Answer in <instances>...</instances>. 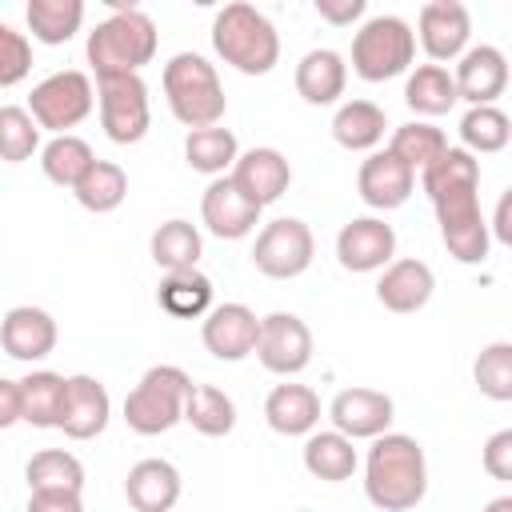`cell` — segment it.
<instances>
[{"instance_id": "f1b7e54d", "label": "cell", "mask_w": 512, "mask_h": 512, "mask_svg": "<svg viewBox=\"0 0 512 512\" xmlns=\"http://www.w3.org/2000/svg\"><path fill=\"white\" fill-rule=\"evenodd\" d=\"M236 156H240V144H236V132L232 128L212 124V128H192L184 136V160H188V168L192 172H204L212 180L224 176V172H232Z\"/></svg>"}, {"instance_id": "bcb514c9", "label": "cell", "mask_w": 512, "mask_h": 512, "mask_svg": "<svg viewBox=\"0 0 512 512\" xmlns=\"http://www.w3.org/2000/svg\"><path fill=\"white\" fill-rule=\"evenodd\" d=\"M20 424V380L0 376V432Z\"/></svg>"}, {"instance_id": "1f68e13d", "label": "cell", "mask_w": 512, "mask_h": 512, "mask_svg": "<svg viewBox=\"0 0 512 512\" xmlns=\"http://www.w3.org/2000/svg\"><path fill=\"white\" fill-rule=\"evenodd\" d=\"M156 300L168 316H180V320H192V316H204L212 308V280L200 272V268H184V272H164L160 288H156Z\"/></svg>"}, {"instance_id": "4fadbf2b", "label": "cell", "mask_w": 512, "mask_h": 512, "mask_svg": "<svg viewBox=\"0 0 512 512\" xmlns=\"http://www.w3.org/2000/svg\"><path fill=\"white\" fill-rule=\"evenodd\" d=\"M396 256V232L380 216H356L336 232V260L344 272H380Z\"/></svg>"}, {"instance_id": "c3c4849f", "label": "cell", "mask_w": 512, "mask_h": 512, "mask_svg": "<svg viewBox=\"0 0 512 512\" xmlns=\"http://www.w3.org/2000/svg\"><path fill=\"white\" fill-rule=\"evenodd\" d=\"M484 512H512V496H496V500H488Z\"/></svg>"}, {"instance_id": "f35d334b", "label": "cell", "mask_w": 512, "mask_h": 512, "mask_svg": "<svg viewBox=\"0 0 512 512\" xmlns=\"http://www.w3.org/2000/svg\"><path fill=\"white\" fill-rule=\"evenodd\" d=\"M444 148H448V136H444L436 124H428V120H408V124H400V128L392 132V140H388V152H392L396 160H404L412 172H424Z\"/></svg>"}, {"instance_id": "d6a6232c", "label": "cell", "mask_w": 512, "mask_h": 512, "mask_svg": "<svg viewBox=\"0 0 512 512\" xmlns=\"http://www.w3.org/2000/svg\"><path fill=\"white\" fill-rule=\"evenodd\" d=\"M184 420L192 424V432L216 440V436H228L236 428V404L216 384H192L184 396Z\"/></svg>"}, {"instance_id": "6da1fadb", "label": "cell", "mask_w": 512, "mask_h": 512, "mask_svg": "<svg viewBox=\"0 0 512 512\" xmlns=\"http://www.w3.org/2000/svg\"><path fill=\"white\" fill-rule=\"evenodd\" d=\"M420 188L428 192L440 224V240L452 260L460 264H480L492 248L488 220L480 212V160L464 148H444L424 172Z\"/></svg>"}, {"instance_id": "30bf717a", "label": "cell", "mask_w": 512, "mask_h": 512, "mask_svg": "<svg viewBox=\"0 0 512 512\" xmlns=\"http://www.w3.org/2000/svg\"><path fill=\"white\" fill-rule=\"evenodd\" d=\"M312 256H316L312 228L304 220H296V216H280V220L264 224L256 232V244H252V264L268 280H296V276H304L312 268Z\"/></svg>"}, {"instance_id": "e0dca14e", "label": "cell", "mask_w": 512, "mask_h": 512, "mask_svg": "<svg viewBox=\"0 0 512 512\" xmlns=\"http://www.w3.org/2000/svg\"><path fill=\"white\" fill-rule=\"evenodd\" d=\"M112 420V396L108 388L88 376V372H76L68 376V392H64V412H60V432L68 440H96Z\"/></svg>"}, {"instance_id": "5b68a950", "label": "cell", "mask_w": 512, "mask_h": 512, "mask_svg": "<svg viewBox=\"0 0 512 512\" xmlns=\"http://www.w3.org/2000/svg\"><path fill=\"white\" fill-rule=\"evenodd\" d=\"M164 96L172 116L192 132V128H212L224 120L228 96L216 76V64H208L200 52H176L164 64Z\"/></svg>"}, {"instance_id": "7402d4cb", "label": "cell", "mask_w": 512, "mask_h": 512, "mask_svg": "<svg viewBox=\"0 0 512 512\" xmlns=\"http://www.w3.org/2000/svg\"><path fill=\"white\" fill-rule=\"evenodd\" d=\"M436 292V276L424 260H392L388 268H380V280H376V300L396 312V316H408V312H420Z\"/></svg>"}, {"instance_id": "8d00e7d4", "label": "cell", "mask_w": 512, "mask_h": 512, "mask_svg": "<svg viewBox=\"0 0 512 512\" xmlns=\"http://www.w3.org/2000/svg\"><path fill=\"white\" fill-rule=\"evenodd\" d=\"M460 140H464V152H472V156L504 152L508 140H512V120H508L504 108H496V104L468 108V112L460 116Z\"/></svg>"}, {"instance_id": "52a82bcc", "label": "cell", "mask_w": 512, "mask_h": 512, "mask_svg": "<svg viewBox=\"0 0 512 512\" xmlns=\"http://www.w3.org/2000/svg\"><path fill=\"white\" fill-rule=\"evenodd\" d=\"M416 60V32L400 16H368L352 36V72L368 84H384L408 72Z\"/></svg>"}, {"instance_id": "ac0fdd59", "label": "cell", "mask_w": 512, "mask_h": 512, "mask_svg": "<svg viewBox=\"0 0 512 512\" xmlns=\"http://www.w3.org/2000/svg\"><path fill=\"white\" fill-rule=\"evenodd\" d=\"M420 44L428 52L432 64H444V60H460L464 48H468V36H472V16L460 0H432L420 8Z\"/></svg>"}, {"instance_id": "277c9868", "label": "cell", "mask_w": 512, "mask_h": 512, "mask_svg": "<svg viewBox=\"0 0 512 512\" xmlns=\"http://www.w3.org/2000/svg\"><path fill=\"white\" fill-rule=\"evenodd\" d=\"M212 48L228 68L244 76H268L280 60V32L260 8L236 0L212 16Z\"/></svg>"}, {"instance_id": "b9f144b4", "label": "cell", "mask_w": 512, "mask_h": 512, "mask_svg": "<svg viewBox=\"0 0 512 512\" xmlns=\"http://www.w3.org/2000/svg\"><path fill=\"white\" fill-rule=\"evenodd\" d=\"M32 72V40L0 20V88H16Z\"/></svg>"}, {"instance_id": "ffe728a7", "label": "cell", "mask_w": 512, "mask_h": 512, "mask_svg": "<svg viewBox=\"0 0 512 512\" xmlns=\"http://www.w3.org/2000/svg\"><path fill=\"white\" fill-rule=\"evenodd\" d=\"M0 348L12 360H24V364H36V360L52 356V348H56V320H52V312H44L36 304L8 308L4 320H0Z\"/></svg>"}, {"instance_id": "ba28073f", "label": "cell", "mask_w": 512, "mask_h": 512, "mask_svg": "<svg viewBox=\"0 0 512 512\" xmlns=\"http://www.w3.org/2000/svg\"><path fill=\"white\" fill-rule=\"evenodd\" d=\"M92 80L76 68H64V72H52L44 76L32 96H28V116L36 120V128H48L56 136H68V128H76L80 120L92 116Z\"/></svg>"}, {"instance_id": "8992f818", "label": "cell", "mask_w": 512, "mask_h": 512, "mask_svg": "<svg viewBox=\"0 0 512 512\" xmlns=\"http://www.w3.org/2000/svg\"><path fill=\"white\" fill-rule=\"evenodd\" d=\"M192 376L176 364H152L124 396V420L136 436H160L184 420V396Z\"/></svg>"}, {"instance_id": "3957f363", "label": "cell", "mask_w": 512, "mask_h": 512, "mask_svg": "<svg viewBox=\"0 0 512 512\" xmlns=\"http://www.w3.org/2000/svg\"><path fill=\"white\" fill-rule=\"evenodd\" d=\"M156 48H160V32L148 12L112 8V16L88 32L84 56H88L96 80L100 76H140V68L152 64Z\"/></svg>"}, {"instance_id": "9a60e30c", "label": "cell", "mask_w": 512, "mask_h": 512, "mask_svg": "<svg viewBox=\"0 0 512 512\" xmlns=\"http://www.w3.org/2000/svg\"><path fill=\"white\" fill-rule=\"evenodd\" d=\"M228 180L236 184V192H240L248 204H256V208L264 212L268 204H276V200L288 192V184H292V164H288L284 152H276V148H248V152L236 156Z\"/></svg>"}, {"instance_id": "e575fe53", "label": "cell", "mask_w": 512, "mask_h": 512, "mask_svg": "<svg viewBox=\"0 0 512 512\" xmlns=\"http://www.w3.org/2000/svg\"><path fill=\"white\" fill-rule=\"evenodd\" d=\"M28 492H84V464L64 448H40L24 464Z\"/></svg>"}, {"instance_id": "4316f807", "label": "cell", "mask_w": 512, "mask_h": 512, "mask_svg": "<svg viewBox=\"0 0 512 512\" xmlns=\"http://www.w3.org/2000/svg\"><path fill=\"white\" fill-rule=\"evenodd\" d=\"M384 128H388V116L372 100H348L332 116V140L348 152H376V144L384 140Z\"/></svg>"}, {"instance_id": "7a4b0ae2", "label": "cell", "mask_w": 512, "mask_h": 512, "mask_svg": "<svg viewBox=\"0 0 512 512\" xmlns=\"http://www.w3.org/2000/svg\"><path fill=\"white\" fill-rule=\"evenodd\" d=\"M428 492V460L416 436L384 432L364 456V496L380 512H408Z\"/></svg>"}, {"instance_id": "d6986e66", "label": "cell", "mask_w": 512, "mask_h": 512, "mask_svg": "<svg viewBox=\"0 0 512 512\" xmlns=\"http://www.w3.org/2000/svg\"><path fill=\"white\" fill-rule=\"evenodd\" d=\"M412 188H416V172L404 160H396L388 148L384 152H368V160L356 172V192L376 212H392V208L408 204Z\"/></svg>"}, {"instance_id": "f546056e", "label": "cell", "mask_w": 512, "mask_h": 512, "mask_svg": "<svg viewBox=\"0 0 512 512\" xmlns=\"http://www.w3.org/2000/svg\"><path fill=\"white\" fill-rule=\"evenodd\" d=\"M148 252H152V260H156V268H164V272H184V268H196V264H200L204 240H200L196 224H188V220L176 216V220H164V224L152 232Z\"/></svg>"}, {"instance_id": "d4e9b609", "label": "cell", "mask_w": 512, "mask_h": 512, "mask_svg": "<svg viewBox=\"0 0 512 512\" xmlns=\"http://www.w3.org/2000/svg\"><path fill=\"white\" fill-rule=\"evenodd\" d=\"M264 420L280 436H308L320 424V396L308 384H276L264 400Z\"/></svg>"}, {"instance_id": "d590c367", "label": "cell", "mask_w": 512, "mask_h": 512, "mask_svg": "<svg viewBox=\"0 0 512 512\" xmlns=\"http://www.w3.org/2000/svg\"><path fill=\"white\" fill-rule=\"evenodd\" d=\"M96 164V152L88 140L80 136H52L44 148H40V168L44 176L56 184V188H76L84 180V172Z\"/></svg>"}, {"instance_id": "603a6c76", "label": "cell", "mask_w": 512, "mask_h": 512, "mask_svg": "<svg viewBox=\"0 0 512 512\" xmlns=\"http://www.w3.org/2000/svg\"><path fill=\"white\" fill-rule=\"evenodd\" d=\"M124 496H128L132 512H172L176 500H180L176 464H168L160 456H148V460L132 464L128 480H124Z\"/></svg>"}, {"instance_id": "60d3db41", "label": "cell", "mask_w": 512, "mask_h": 512, "mask_svg": "<svg viewBox=\"0 0 512 512\" xmlns=\"http://www.w3.org/2000/svg\"><path fill=\"white\" fill-rule=\"evenodd\" d=\"M40 152V128L28 116V108L20 104H4L0 108V160L8 164H24Z\"/></svg>"}, {"instance_id": "4dcf8cb0", "label": "cell", "mask_w": 512, "mask_h": 512, "mask_svg": "<svg viewBox=\"0 0 512 512\" xmlns=\"http://www.w3.org/2000/svg\"><path fill=\"white\" fill-rule=\"evenodd\" d=\"M404 104L416 116H444L456 104V84L444 64H416L404 84Z\"/></svg>"}, {"instance_id": "83f0119b", "label": "cell", "mask_w": 512, "mask_h": 512, "mask_svg": "<svg viewBox=\"0 0 512 512\" xmlns=\"http://www.w3.org/2000/svg\"><path fill=\"white\" fill-rule=\"evenodd\" d=\"M360 456L352 448L348 436H340L336 428L328 432H308L304 440V468L316 476V480H328V484H340V480H352Z\"/></svg>"}, {"instance_id": "5bb4252c", "label": "cell", "mask_w": 512, "mask_h": 512, "mask_svg": "<svg viewBox=\"0 0 512 512\" xmlns=\"http://www.w3.org/2000/svg\"><path fill=\"white\" fill-rule=\"evenodd\" d=\"M256 336H260V316L248 308V304H212L204 312V324H200V340L204 348L216 356V360H244L256 352Z\"/></svg>"}, {"instance_id": "836d02e7", "label": "cell", "mask_w": 512, "mask_h": 512, "mask_svg": "<svg viewBox=\"0 0 512 512\" xmlns=\"http://www.w3.org/2000/svg\"><path fill=\"white\" fill-rule=\"evenodd\" d=\"M28 32L40 44H68L84 24V0H28Z\"/></svg>"}, {"instance_id": "2e32d148", "label": "cell", "mask_w": 512, "mask_h": 512, "mask_svg": "<svg viewBox=\"0 0 512 512\" xmlns=\"http://www.w3.org/2000/svg\"><path fill=\"white\" fill-rule=\"evenodd\" d=\"M452 84H456V100H468L472 108L496 104V96H504L508 88V56L496 44L464 48V56L452 68Z\"/></svg>"}, {"instance_id": "ee69618b", "label": "cell", "mask_w": 512, "mask_h": 512, "mask_svg": "<svg viewBox=\"0 0 512 512\" xmlns=\"http://www.w3.org/2000/svg\"><path fill=\"white\" fill-rule=\"evenodd\" d=\"M364 0H316V16L320 20H328L332 28H348V24H356L360 16H364Z\"/></svg>"}, {"instance_id": "cb8c5ba5", "label": "cell", "mask_w": 512, "mask_h": 512, "mask_svg": "<svg viewBox=\"0 0 512 512\" xmlns=\"http://www.w3.org/2000/svg\"><path fill=\"white\" fill-rule=\"evenodd\" d=\"M344 84H348V64L336 48H312L300 56L296 64V92L304 104L312 108H324V104H336L344 96Z\"/></svg>"}, {"instance_id": "ab89813d", "label": "cell", "mask_w": 512, "mask_h": 512, "mask_svg": "<svg viewBox=\"0 0 512 512\" xmlns=\"http://www.w3.org/2000/svg\"><path fill=\"white\" fill-rule=\"evenodd\" d=\"M472 380L480 388V396L508 404L512 400V344L508 340H492L488 348H480L476 364H472Z\"/></svg>"}, {"instance_id": "f6af8a7d", "label": "cell", "mask_w": 512, "mask_h": 512, "mask_svg": "<svg viewBox=\"0 0 512 512\" xmlns=\"http://www.w3.org/2000/svg\"><path fill=\"white\" fill-rule=\"evenodd\" d=\"M28 512H84L80 492H28Z\"/></svg>"}, {"instance_id": "44dd1931", "label": "cell", "mask_w": 512, "mask_h": 512, "mask_svg": "<svg viewBox=\"0 0 512 512\" xmlns=\"http://www.w3.org/2000/svg\"><path fill=\"white\" fill-rule=\"evenodd\" d=\"M200 220L220 240H244L260 224V208L248 204L228 176H216L200 196Z\"/></svg>"}, {"instance_id": "74e56055", "label": "cell", "mask_w": 512, "mask_h": 512, "mask_svg": "<svg viewBox=\"0 0 512 512\" xmlns=\"http://www.w3.org/2000/svg\"><path fill=\"white\" fill-rule=\"evenodd\" d=\"M72 196L80 200V208H88V212H96V216L116 212V208L124 204V196H128V176H124L120 164L96 160V164L84 172V180L72 188Z\"/></svg>"}, {"instance_id": "7bdbcfd3", "label": "cell", "mask_w": 512, "mask_h": 512, "mask_svg": "<svg viewBox=\"0 0 512 512\" xmlns=\"http://www.w3.org/2000/svg\"><path fill=\"white\" fill-rule=\"evenodd\" d=\"M480 464L492 480H512V428H500L488 436L484 452H480Z\"/></svg>"}, {"instance_id": "484cf974", "label": "cell", "mask_w": 512, "mask_h": 512, "mask_svg": "<svg viewBox=\"0 0 512 512\" xmlns=\"http://www.w3.org/2000/svg\"><path fill=\"white\" fill-rule=\"evenodd\" d=\"M64 392H68V376H60L52 368L28 372L20 380V424L56 428L60 412H64Z\"/></svg>"}, {"instance_id": "9c48e42d", "label": "cell", "mask_w": 512, "mask_h": 512, "mask_svg": "<svg viewBox=\"0 0 512 512\" xmlns=\"http://www.w3.org/2000/svg\"><path fill=\"white\" fill-rule=\"evenodd\" d=\"M100 128L112 144H140L152 128L148 84L140 76H100L96 80Z\"/></svg>"}, {"instance_id": "7dc6e473", "label": "cell", "mask_w": 512, "mask_h": 512, "mask_svg": "<svg viewBox=\"0 0 512 512\" xmlns=\"http://www.w3.org/2000/svg\"><path fill=\"white\" fill-rule=\"evenodd\" d=\"M508 208H512V192H504V196H500V204H496V220H492V228H488V236H496L500 244H512V224H508Z\"/></svg>"}, {"instance_id": "7c38bea8", "label": "cell", "mask_w": 512, "mask_h": 512, "mask_svg": "<svg viewBox=\"0 0 512 512\" xmlns=\"http://www.w3.org/2000/svg\"><path fill=\"white\" fill-rule=\"evenodd\" d=\"M328 420L348 440H376V436H384L392 428L396 404L380 388H344V392L332 396Z\"/></svg>"}, {"instance_id": "8fae6325", "label": "cell", "mask_w": 512, "mask_h": 512, "mask_svg": "<svg viewBox=\"0 0 512 512\" xmlns=\"http://www.w3.org/2000/svg\"><path fill=\"white\" fill-rule=\"evenodd\" d=\"M256 360L272 376H296L312 364V332L296 312H268L260 316Z\"/></svg>"}]
</instances>
